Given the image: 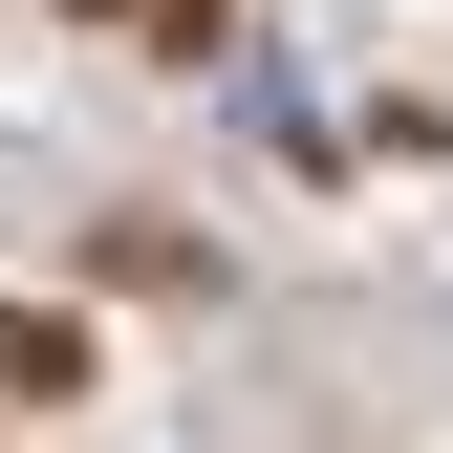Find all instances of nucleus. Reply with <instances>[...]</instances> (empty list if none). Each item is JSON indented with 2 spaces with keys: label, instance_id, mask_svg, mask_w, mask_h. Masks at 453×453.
I'll list each match as a JSON object with an SVG mask.
<instances>
[{
  "label": "nucleus",
  "instance_id": "1",
  "mask_svg": "<svg viewBox=\"0 0 453 453\" xmlns=\"http://www.w3.org/2000/svg\"><path fill=\"white\" fill-rule=\"evenodd\" d=\"M0 388H87V346H65V324H22V303H0Z\"/></svg>",
  "mask_w": 453,
  "mask_h": 453
}]
</instances>
